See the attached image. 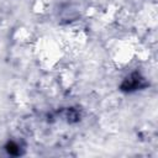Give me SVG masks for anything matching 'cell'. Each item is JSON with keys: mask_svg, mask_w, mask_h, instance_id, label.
I'll use <instances>...</instances> for the list:
<instances>
[{"mask_svg": "<svg viewBox=\"0 0 158 158\" xmlns=\"http://www.w3.org/2000/svg\"><path fill=\"white\" fill-rule=\"evenodd\" d=\"M142 86H144L143 78H141L138 74H132L130 78H126L121 85L122 90H126V91L137 90L138 88H142Z\"/></svg>", "mask_w": 158, "mask_h": 158, "instance_id": "cell-1", "label": "cell"}, {"mask_svg": "<svg viewBox=\"0 0 158 158\" xmlns=\"http://www.w3.org/2000/svg\"><path fill=\"white\" fill-rule=\"evenodd\" d=\"M6 151H7V153L9 154H11V156H19L21 152H20V146L16 143V142H14V141H11V142H9L7 144H6Z\"/></svg>", "mask_w": 158, "mask_h": 158, "instance_id": "cell-2", "label": "cell"}]
</instances>
